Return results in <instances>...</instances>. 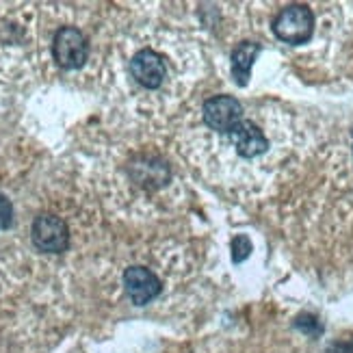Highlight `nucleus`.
I'll return each mask as SVG.
<instances>
[{
	"instance_id": "obj_7",
	"label": "nucleus",
	"mask_w": 353,
	"mask_h": 353,
	"mask_svg": "<svg viewBox=\"0 0 353 353\" xmlns=\"http://www.w3.org/2000/svg\"><path fill=\"white\" fill-rule=\"evenodd\" d=\"M228 137L243 159H256L260 154H265L269 148L265 132L250 119H241L239 124L228 132Z\"/></svg>"
},
{
	"instance_id": "obj_2",
	"label": "nucleus",
	"mask_w": 353,
	"mask_h": 353,
	"mask_svg": "<svg viewBox=\"0 0 353 353\" xmlns=\"http://www.w3.org/2000/svg\"><path fill=\"white\" fill-rule=\"evenodd\" d=\"M52 57L59 68L81 70L89 59V41L85 33L76 26H63L52 39Z\"/></svg>"
},
{
	"instance_id": "obj_8",
	"label": "nucleus",
	"mask_w": 353,
	"mask_h": 353,
	"mask_svg": "<svg viewBox=\"0 0 353 353\" xmlns=\"http://www.w3.org/2000/svg\"><path fill=\"white\" fill-rule=\"evenodd\" d=\"M130 176L137 180V184H141L145 189H159L170 180V167L159 159L141 157L132 163Z\"/></svg>"
},
{
	"instance_id": "obj_1",
	"label": "nucleus",
	"mask_w": 353,
	"mask_h": 353,
	"mask_svg": "<svg viewBox=\"0 0 353 353\" xmlns=\"http://www.w3.org/2000/svg\"><path fill=\"white\" fill-rule=\"evenodd\" d=\"M271 28L273 35L284 43H305L314 33V13L305 5H288L275 15Z\"/></svg>"
},
{
	"instance_id": "obj_6",
	"label": "nucleus",
	"mask_w": 353,
	"mask_h": 353,
	"mask_svg": "<svg viewBox=\"0 0 353 353\" xmlns=\"http://www.w3.org/2000/svg\"><path fill=\"white\" fill-rule=\"evenodd\" d=\"M130 72H132V79L145 89H159L167 79L165 59L150 48H143L132 57Z\"/></svg>"
},
{
	"instance_id": "obj_5",
	"label": "nucleus",
	"mask_w": 353,
	"mask_h": 353,
	"mask_svg": "<svg viewBox=\"0 0 353 353\" xmlns=\"http://www.w3.org/2000/svg\"><path fill=\"white\" fill-rule=\"evenodd\" d=\"M124 288H126V295L130 297V301L134 305H145L161 295L163 284L157 278L154 271L134 265V267H128L124 271Z\"/></svg>"
},
{
	"instance_id": "obj_9",
	"label": "nucleus",
	"mask_w": 353,
	"mask_h": 353,
	"mask_svg": "<svg viewBox=\"0 0 353 353\" xmlns=\"http://www.w3.org/2000/svg\"><path fill=\"white\" fill-rule=\"evenodd\" d=\"M258 52H260V43H256V41H241L234 48V52H232V76H234L236 85H241V87L248 85Z\"/></svg>"
},
{
	"instance_id": "obj_13",
	"label": "nucleus",
	"mask_w": 353,
	"mask_h": 353,
	"mask_svg": "<svg viewBox=\"0 0 353 353\" xmlns=\"http://www.w3.org/2000/svg\"><path fill=\"white\" fill-rule=\"evenodd\" d=\"M332 351H339V353H353V341L351 343H336L332 347Z\"/></svg>"
},
{
	"instance_id": "obj_11",
	"label": "nucleus",
	"mask_w": 353,
	"mask_h": 353,
	"mask_svg": "<svg viewBox=\"0 0 353 353\" xmlns=\"http://www.w3.org/2000/svg\"><path fill=\"white\" fill-rule=\"evenodd\" d=\"M252 254V241L245 234H236L232 239V260L234 263H243L245 258Z\"/></svg>"
},
{
	"instance_id": "obj_4",
	"label": "nucleus",
	"mask_w": 353,
	"mask_h": 353,
	"mask_svg": "<svg viewBox=\"0 0 353 353\" xmlns=\"http://www.w3.org/2000/svg\"><path fill=\"white\" fill-rule=\"evenodd\" d=\"M204 124L217 132H230L243 119V106L232 96H212L202 106Z\"/></svg>"
},
{
	"instance_id": "obj_12",
	"label": "nucleus",
	"mask_w": 353,
	"mask_h": 353,
	"mask_svg": "<svg viewBox=\"0 0 353 353\" xmlns=\"http://www.w3.org/2000/svg\"><path fill=\"white\" fill-rule=\"evenodd\" d=\"M13 223V206L9 199L0 193V230H7Z\"/></svg>"
},
{
	"instance_id": "obj_10",
	"label": "nucleus",
	"mask_w": 353,
	"mask_h": 353,
	"mask_svg": "<svg viewBox=\"0 0 353 353\" xmlns=\"http://www.w3.org/2000/svg\"><path fill=\"white\" fill-rule=\"evenodd\" d=\"M295 327L301 330L303 334L312 336V339H316V336L323 334V325H321V321L312 314H299L295 319Z\"/></svg>"
},
{
	"instance_id": "obj_3",
	"label": "nucleus",
	"mask_w": 353,
	"mask_h": 353,
	"mask_svg": "<svg viewBox=\"0 0 353 353\" xmlns=\"http://www.w3.org/2000/svg\"><path fill=\"white\" fill-rule=\"evenodd\" d=\"M30 239H33L39 252L61 254L70 245V230L68 223L61 217H57V214L43 212L39 217H35L33 228H30Z\"/></svg>"
}]
</instances>
